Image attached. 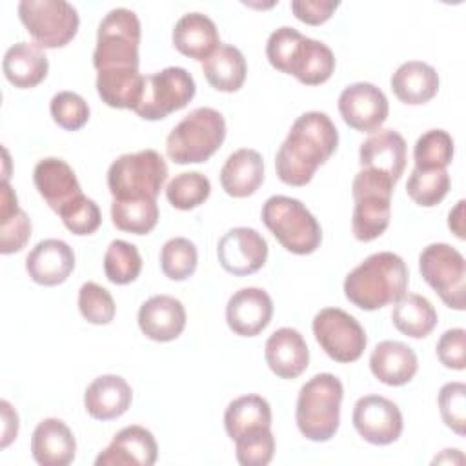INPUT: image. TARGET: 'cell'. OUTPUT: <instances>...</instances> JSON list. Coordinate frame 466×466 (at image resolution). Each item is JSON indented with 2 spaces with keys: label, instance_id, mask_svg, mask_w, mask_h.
Here are the masks:
<instances>
[{
  "label": "cell",
  "instance_id": "cell-43",
  "mask_svg": "<svg viewBox=\"0 0 466 466\" xmlns=\"http://www.w3.org/2000/svg\"><path fill=\"white\" fill-rule=\"evenodd\" d=\"M78 309L91 324H109L115 317V300L111 293L96 282H86L78 289Z\"/></svg>",
  "mask_w": 466,
  "mask_h": 466
},
{
  "label": "cell",
  "instance_id": "cell-34",
  "mask_svg": "<svg viewBox=\"0 0 466 466\" xmlns=\"http://www.w3.org/2000/svg\"><path fill=\"white\" fill-rule=\"evenodd\" d=\"M393 326L411 339L428 337L437 326V311L431 302L417 293H404L391 311Z\"/></svg>",
  "mask_w": 466,
  "mask_h": 466
},
{
  "label": "cell",
  "instance_id": "cell-51",
  "mask_svg": "<svg viewBox=\"0 0 466 466\" xmlns=\"http://www.w3.org/2000/svg\"><path fill=\"white\" fill-rule=\"evenodd\" d=\"M464 200H459L455 204V208L450 211L448 215V228L451 229V233H455L457 238H464Z\"/></svg>",
  "mask_w": 466,
  "mask_h": 466
},
{
  "label": "cell",
  "instance_id": "cell-35",
  "mask_svg": "<svg viewBox=\"0 0 466 466\" xmlns=\"http://www.w3.org/2000/svg\"><path fill=\"white\" fill-rule=\"evenodd\" d=\"M224 428L231 441L255 428H271L269 402L260 395L237 397L226 408Z\"/></svg>",
  "mask_w": 466,
  "mask_h": 466
},
{
  "label": "cell",
  "instance_id": "cell-29",
  "mask_svg": "<svg viewBox=\"0 0 466 466\" xmlns=\"http://www.w3.org/2000/svg\"><path fill=\"white\" fill-rule=\"evenodd\" d=\"M2 69L9 84L18 89H29L47 76L49 62L40 46L18 42L5 51Z\"/></svg>",
  "mask_w": 466,
  "mask_h": 466
},
{
  "label": "cell",
  "instance_id": "cell-50",
  "mask_svg": "<svg viewBox=\"0 0 466 466\" xmlns=\"http://www.w3.org/2000/svg\"><path fill=\"white\" fill-rule=\"evenodd\" d=\"M0 408H2V420H4L2 448H7L16 439V433H18V415H16L15 408L7 400H2Z\"/></svg>",
  "mask_w": 466,
  "mask_h": 466
},
{
  "label": "cell",
  "instance_id": "cell-5",
  "mask_svg": "<svg viewBox=\"0 0 466 466\" xmlns=\"http://www.w3.org/2000/svg\"><path fill=\"white\" fill-rule=\"evenodd\" d=\"M260 217L280 246L295 255H309L320 246V224L297 198L273 195L264 202Z\"/></svg>",
  "mask_w": 466,
  "mask_h": 466
},
{
  "label": "cell",
  "instance_id": "cell-15",
  "mask_svg": "<svg viewBox=\"0 0 466 466\" xmlns=\"http://www.w3.org/2000/svg\"><path fill=\"white\" fill-rule=\"evenodd\" d=\"M217 255L220 266L237 277L258 271L268 258V242L253 228H233L218 240Z\"/></svg>",
  "mask_w": 466,
  "mask_h": 466
},
{
  "label": "cell",
  "instance_id": "cell-26",
  "mask_svg": "<svg viewBox=\"0 0 466 466\" xmlns=\"http://www.w3.org/2000/svg\"><path fill=\"white\" fill-rule=\"evenodd\" d=\"M173 46L182 55L204 62L220 46L215 22L202 13H187L180 16L173 27Z\"/></svg>",
  "mask_w": 466,
  "mask_h": 466
},
{
  "label": "cell",
  "instance_id": "cell-44",
  "mask_svg": "<svg viewBox=\"0 0 466 466\" xmlns=\"http://www.w3.org/2000/svg\"><path fill=\"white\" fill-rule=\"evenodd\" d=\"M51 116L66 131H78L89 120L87 102L73 91H60L51 98Z\"/></svg>",
  "mask_w": 466,
  "mask_h": 466
},
{
  "label": "cell",
  "instance_id": "cell-18",
  "mask_svg": "<svg viewBox=\"0 0 466 466\" xmlns=\"http://www.w3.org/2000/svg\"><path fill=\"white\" fill-rule=\"evenodd\" d=\"M33 182L40 197L55 213H60L67 204L84 195L73 167L56 157L42 158L35 166Z\"/></svg>",
  "mask_w": 466,
  "mask_h": 466
},
{
  "label": "cell",
  "instance_id": "cell-11",
  "mask_svg": "<svg viewBox=\"0 0 466 466\" xmlns=\"http://www.w3.org/2000/svg\"><path fill=\"white\" fill-rule=\"evenodd\" d=\"M195 80L184 67H166L146 76L135 113L144 120H160L187 106L195 96Z\"/></svg>",
  "mask_w": 466,
  "mask_h": 466
},
{
  "label": "cell",
  "instance_id": "cell-46",
  "mask_svg": "<svg viewBox=\"0 0 466 466\" xmlns=\"http://www.w3.org/2000/svg\"><path fill=\"white\" fill-rule=\"evenodd\" d=\"M439 411L448 428L457 435L466 431V386L462 382H448L439 391Z\"/></svg>",
  "mask_w": 466,
  "mask_h": 466
},
{
  "label": "cell",
  "instance_id": "cell-1",
  "mask_svg": "<svg viewBox=\"0 0 466 466\" xmlns=\"http://www.w3.org/2000/svg\"><path fill=\"white\" fill-rule=\"evenodd\" d=\"M337 146L339 131L326 113L308 111L300 115L277 151V177L288 186H306L317 167L329 160Z\"/></svg>",
  "mask_w": 466,
  "mask_h": 466
},
{
  "label": "cell",
  "instance_id": "cell-7",
  "mask_svg": "<svg viewBox=\"0 0 466 466\" xmlns=\"http://www.w3.org/2000/svg\"><path fill=\"white\" fill-rule=\"evenodd\" d=\"M395 182L371 169H360L351 186L353 193V217L351 231L360 242H370L380 237L390 226L391 217V193Z\"/></svg>",
  "mask_w": 466,
  "mask_h": 466
},
{
  "label": "cell",
  "instance_id": "cell-38",
  "mask_svg": "<svg viewBox=\"0 0 466 466\" xmlns=\"http://www.w3.org/2000/svg\"><path fill=\"white\" fill-rule=\"evenodd\" d=\"M448 191H450V173L446 169L413 167L406 182L408 197L422 208L437 206L448 195Z\"/></svg>",
  "mask_w": 466,
  "mask_h": 466
},
{
  "label": "cell",
  "instance_id": "cell-39",
  "mask_svg": "<svg viewBox=\"0 0 466 466\" xmlns=\"http://www.w3.org/2000/svg\"><path fill=\"white\" fill-rule=\"evenodd\" d=\"M104 271L107 280L118 286L137 280L142 271L138 248L126 240H113L104 255Z\"/></svg>",
  "mask_w": 466,
  "mask_h": 466
},
{
  "label": "cell",
  "instance_id": "cell-21",
  "mask_svg": "<svg viewBox=\"0 0 466 466\" xmlns=\"http://www.w3.org/2000/svg\"><path fill=\"white\" fill-rule=\"evenodd\" d=\"M138 328L151 340H175L186 328V309L171 295H155L140 306Z\"/></svg>",
  "mask_w": 466,
  "mask_h": 466
},
{
  "label": "cell",
  "instance_id": "cell-10",
  "mask_svg": "<svg viewBox=\"0 0 466 466\" xmlns=\"http://www.w3.org/2000/svg\"><path fill=\"white\" fill-rule=\"evenodd\" d=\"M419 269L448 308L464 309L466 262L455 248L444 242L426 246L419 255Z\"/></svg>",
  "mask_w": 466,
  "mask_h": 466
},
{
  "label": "cell",
  "instance_id": "cell-22",
  "mask_svg": "<svg viewBox=\"0 0 466 466\" xmlns=\"http://www.w3.org/2000/svg\"><path fill=\"white\" fill-rule=\"evenodd\" d=\"M269 370L280 379H297L309 362V350L295 328H280L269 335L264 350Z\"/></svg>",
  "mask_w": 466,
  "mask_h": 466
},
{
  "label": "cell",
  "instance_id": "cell-19",
  "mask_svg": "<svg viewBox=\"0 0 466 466\" xmlns=\"http://www.w3.org/2000/svg\"><path fill=\"white\" fill-rule=\"evenodd\" d=\"M359 158L362 169L379 171L397 184L406 167V140L395 129H379L360 144Z\"/></svg>",
  "mask_w": 466,
  "mask_h": 466
},
{
  "label": "cell",
  "instance_id": "cell-3",
  "mask_svg": "<svg viewBox=\"0 0 466 466\" xmlns=\"http://www.w3.org/2000/svg\"><path fill=\"white\" fill-rule=\"evenodd\" d=\"M344 388L331 373H319L311 377L299 391L295 420L299 431L313 441H329L340 422V402Z\"/></svg>",
  "mask_w": 466,
  "mask_h": 466
},
{
  "label": "cell",
  "instance_id": "cell-2",
  "mask_svg": "<svg viewBox=\"0 0 466 466\" xmlns=\"http://www.w3.org/2000/svg\"><path fill=\"white\" fill-rule=\"evenodd\" d=\"M408 266L391 251L370 255L344 279L346 299L360 309L373 311L393 304L408 289Z\"/></svg>",
  "mask_w": 466,
  "mask_h": 466
},
{
  "label": "cell",
  "instance_id": "cell-12",
  "mask_svg": "<svg viewBox=\"0 0 466 466\" xmlns=\"http://www.w3.org/2000/svg\"><path fill=\"white\" fill-rule=\"evenodd\" d=\"M319 346L335 362H355L366 350V331L359 320L340 308H324L313 319Z\"/></svg>",
  "mask_w": 466,
  "mask_h": 466
},
{
  "label": "cell",
  "instance_id": "cell-28",
  "mask_svg": "<svg viewBox=\"0 0 466 466\" xmlns=\"http://www.w3.org/2000/svg\"><path fill=\"white\" fill-rule=\"evenodd\" d=\"M390 82L395 96L410 106L426 104L439 91V75L435 67L420 60L400 64Z\"/></svg>",
  "mask_w": 466,
  "mask_h": 466
},
{
  "label": "cell",
  "instance_id": "cell-48",
  "mask_svg": "<svg viewBox=\"0 0 466 466\" xmlns=\"http://www.w3.org/2000/svg\"><path fill=\"white\" fill-rule=\"evenodd\" d=\"M464 342H466V331L462 328H453L444 331L437 342V357L441 364L457 371L464 370L466 366Z\"/></svg>",
  "mask_w": 466,
  "mask_h": 466
},
{
  "label": "cell",
  "instance_id": "cell-9",
  "mask_svg": "<svg viewBox=\"0 0 466 466\" xmlns=\"http://www.w3.org/2000/svg\"><path fill=\"white\" fill-rule=\"evenodd\" d=\"M18 16L36 46L56 49L67 46L78 31V13L66 0H22Z\"/></svg>",
  "mask_w": 466,
  "mask_h": 466
},
{
  "label": "cell",
  "instance_id": "cell-8",
  "mask_svg": "<svg viewBox=\"0 0 466 466\" xmlns=\"http://www.w3.org/2000/svg\"><path fill=\"white\" fill-rule=\"evenodd\" d=\"M140 20L127 7L111 9L96 31L93 66L96 71L113 67H138Z\"/></svg>",
  "mask_w": 466,
  "mask_h": 466
},
{
  "label": "cell",
  "instance_id": "cell-36",
  "mask_svg": "<svg viewBox=\"0 0 466 466\" xmlns=\"http://www.w3.org/2000/svg\"><path fill=\"white\" fill-rule=\"evenodd\" d=\"M111 220L116 229L146 235L158 222L157 200H115L111 204Z\"/></svg>",
  "mask_w": 466,
  "mask_h": 466
},
{
  "label": "cell",
  "instance_id": "cell-24",
  "mask_svg": "<svg viewBox=\"0 0 466 466\" xmlns=\"http://www.w3.org/2000/svg\"><path fill=\"white\" fill-rule=\"evenodd\" d=\"M131 400V386L120 375H100L84 393V408L96 420H113L124 415Z\"/></svg>",
  "mask_w": 466,
  "mask_h": 466
},
{
  "label": "cell",
  "instance_id": "cell-40",
  "mask_svg": "<svg viewBox=\"0 0 466 466\" xmlns=\"http://www.w3.org/2000/svg\"><path fill=\"white\" fill-rule=\"evenodd\" d=\"M417 169H446L453 160V138L444 129H430L422 133L413 147Z\"/></svg>",
  "mask_w": 466,
  "mask_h": 466
},
{
  "label": "cell",
  "instance_id": "cell-45",
  "mask_svg": "<svg viewBox=\"0 0 466 466\" xmlns=\"http://www.w3.org/2000/svg\"><path fill=\"white\" fill-rule=\"evenodd\" d=\"M58 215H60L64 226L73 235H91L102 224L100 208L96 206L95 200L87 198L86 195H80L78 198H75Z\"/></svg>",
  "mask_w": 466,
  "mask_h": 466
},
{
  "label": "cell",
  "instance_id": "cell-47",
  "mask_svg": "<svg viewBox=\"0 0 466 466\" xmlns=\"http://www.w3.org/2000/svg\"><path fill=\"white\" fill-rule=\"evenodd\" d=\"M304 38L302 33H299L293 27H279L275 29L266 44V56L269 60V64L279 69L280 73L288 75L289 69V62L293 58V53L297 49V46L300 44V40Z\"/></svg>",
  "mask_w": 466,
  "mask_h": 466
},
{
  "label": "cell",
  "instance_id": "cell-25",
  "mask_svg": "<svg viewBox=\"0 0 466 466\" xmlns=\"http://www.w3.org/2000/svg\"><path fill=\"white\" fill-rule=\"evenodd\" d=\"M419 368L415 351L399 340L379 342L370 355V370L382 384L402 386L410 382Z\"/></svg>",
  "mask_w": 466,
  "mask_h": 466
},
{
  "label": "cell",
  "instance_id": "cell-27",
  "mask_svg": "<svg viewBox=\"0 0 466 466\" xmlns=\"http://www.w3.org/2000/svg\"><path fill=\"white\" fill-rule=\"evenodd\" d=\"M264 182V160L255 149L242 147L233 151L220 169L222 189L235 198L253 195Z\"/></svg>",
  "mask_w": 466,
  "mask_h": 466
},
{
  "label": "cell",
  "instance_id": "cell-4",
  "mask_svg": "<svg viewBox=\"0 0 466 466\" xmlns=\"http://www.w3.org/2000/svg\"><path fill=\"white\" fill-rule=\"evenodd\" d=\"M226 138V120L213 107L189 111L167 135L166 153L175 164L206 162Z\"/></svg>",
  "mask_w": 466,
  "mask_h": 466
},
{
  "label": "cell",
  "instance_id": "cell-33",
  "mask_svg": "<svg viewBox=\"0 0 466 466\" xmlns=\"http://www.w3.org/2000/svg\"><path fill=\"white\" fill-rule=\"evenodd\" d=\"M31 237V218L20 209L16 193L9 180H2L0 187V253L11 255L25 248Z\"/></svg>",
  "mask_w": 466,
  "mask_h": 466
},
{
  "label": "cell",
  "instance_id": "cell-17",
  "mask_svg": "<svg viewBox=\"0 0 466 466\" xmlns=\"http://www.w3.org/2000/svg\"><path fill=\"white\" fill-rule=\"evenodd\" d=\"M273 315L271 297L260 288L235 291L226 306V322L240 337H255L269 324Z\"/></svg>",
  "mask_w": 466,
  "mask_h": 466
},
{
  "label": "cell",
  "instance_id": "cell-37",
  "mask_svg": "<svg viewBox=\"0 0 466 466\" xmlns=\"http://www.w3.org/2000/svg\"><path fill=\"white\" fill-rule=\"evenodd\" d=\"M211 193V182L206 175L198 171H186L177 175L166 186V198L169 204L180 211H189L198 208L208 200Z\"/></svg>",
  "mask_w": 466,
  "mask_h": 466
},
{
  "label": "cell",
  "instance_id": "cell-16",
  "mask_svg": "<svg viewBox=\"0 0 466 466\" xmlns=\"http://www.w3.org/2000/svg\"><path fill=\"white\" fill-rule=\"evenodd\" d=\"M158 455V446L149 430L138 424L122 428L109 446L95 459L96 466H151Z\"/></svg>",
  "mask_w": 466,
  "mask_h": 466
},
{
  "label": "cell",
  "instance_id": "cell-20",
  "mask_svg": "<svg viewBox=\"0 0 466 466\" xmlns=\"http://www.w3.org/2000/svg\"><path fill=\"white\" fill-rule=\"evenodd\" d=\"M75 269L73 248L60 238L40 240L25 257V271L40 286H58Z\"/></svg>",
  "mask_w": 466,
  "mask_h": 466
},
{
  "label": "cell",
  "instance_id": "cell-13",
  "mask_svg": "<svg viewBox=\"0 0 466 466\" xmlns=\"http://www.w3.org/2000/svg\"><path fill=\"white\" fill-rule=\"evenodd\" d=\"M353 426L370 444L386 446L395 442L402 433V413L399 406L380 395H364L355 402Z\"/></svg>",
  "mask_w": 466,
  "mask_h": 466
},
{
  "label": "cell",
  "instance_id": "cell-32",
  "mask_svg": "<svg viewBox=\"0 0 466 466\" xmlns=\"http://www.w3.org/2000/svg\"><path fill=\"white\" fill-rule=\"evenodd\" d=\"M202 73L211 87L222 93L238 91L246 80L248 66L238 47L220 44L209 58L202 62Z\"/></svg>",
  "mask_w": 466,
  "mask_h": 466
},
{
  "label": "cell",
  "instance_id": "cell-41",
  "mask_svg": "<svg viewBox=\"0 0 466 466\" xmlns=\"http://www.w3.org/2000/svg\"><path fill=\"white\" fill-rule=\"evenodd\" d=\"M198 262V253L189 238L175 237L169 238L160 249V268L162 273L171 280L189 279Z\"/></svg>",
  "mask_w": 466,
  "mask_h": 466
},
{
  "label": "cell",
  "instance_id": "cell-23",
  "mask_svg": "<svg viewBox=\"0 0 466 466\" xmlns=\"http://www.w3.org/2000/svg\"><path fill=\"white\" fill-rule=\"evenodd\" d=\"M31 453L40 466H67L76 453V441L60 419H44L33 431Z\"/></svg>",
  "mask_w": 466,
  "mask_h": 466
},
{
  "label": "cell",
  "instance_id": "cell-14",
  "mask_svg": "<svg viewBox=\"0 0 466 466\" xmlns=\"http://www.w3.org/2000/svg\"><path fill=\"white\" fill-rule=\"evenodd\" d=\"M342 120L355 131H377L388 118L390 104L386 95L370 82H355L342 89L339 96Z\"/></svg>",
  "mask_w": 466,
  "mask_h": 466
},
{
  "label": "cell",
  "instance_id": "cell-49",
  "mask_svg": "<svg viewBox=\"0 0 466 466\" xmlns=\"http://www.w3.org/2000/svg\"><path fill=\"white\" fill-rule=\"evenodd\" d=\"M339 7L337 0H295L291 2L293 15L309 25L324 24Z\"/></svg>",
  "mask_w": 466,
  "mask_h": 466
},
{
  "label": "cell",
  "instance_id": "cell-6",
  "mask_svg": "<svg viewBox=\"0 0 466 466\" xmlns=\"http://www.w3.org/2000/svg\"><path fill=\"white\" fill-rule=\"evenodd\" d=\"M167 178V164L155 149L120 155L107 169V187L115 200H157Z\"/></svg>",
  "mask_w": 466,
  "mask_h": 466
},
{
  "label": "cell",
  "instance_id": "cell-42",
  "mask_svg": "<svg viewBox=\"0 0 466 466\" xmlns=\"http://www.w3.org/2000/svg\"><path fill=\"white\" fill-rule=\"evenodd\" d=\"M237 461L242 466H266L275 453V437L271 428H255L235 439Z\"/></svg>",
  "mask_w": 466,
  "mask_h": 466
},
{
  "label": "cell",
  "instance_id": "cell-30",
  "mask_svg": "<svg viewBox=\"0 0 466 466\" xmlns=\"http://www.w3.org/2000/svg\"><path fill=\"white\" fill-rule=\"evenodd\" d=\"M144 80L138 67L102 69L96 75V91L109 107L135 111L142 98Z\"/></svg>",
  "mask_w": 466,
  "mask_h": 466
},
{
  "label": "cell",
  "instance_id": "cell-31",
  "mask_svg": "<svg viewBox=\"0 0 466 466\" xmlns=\"http://www.w3.org/2000/svg\"><path fill=\"white\" fill-rule=\"evenodd\" d=\"M333 71V51L324 42L304 36L293 53L288 75H293L306 86H320L329 80Z\"/></svg>",
  "mask_w": 466,
  "mask_h": 466
}]
</instances>
